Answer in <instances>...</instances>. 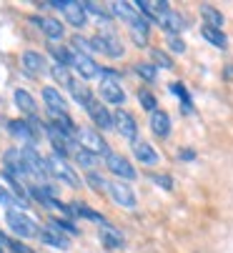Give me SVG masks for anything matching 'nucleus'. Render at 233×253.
Listing matches in <instances>:
<instances>
[{"mask_svg":"<svg viewBox=\"0 0 233 253\" xmlns=\"http://www.w3.org/2000/svg\"><path fill=\"white\" fill-rule=\"evenodd\" d=\"M5 223L10 228V233H15L18 238H41L43 228L38 226L33 218H28L25 213H20L18 208H8L5 211Z\"/></svg>","mask_w":233,"mask_h":253,"instance_id":"nucleus-1","label":"nucleus"},{"mask_svg":"<svg viewBox=\"0 0 233 253\" xmlns=\"http://www.w3.org/2000/svg\"><path fill=\"white\" fill-rule=\"evenodd\" d=\"M155 23L161 25V30L168 35V38H178V33L186 25L181 13H176L168 3H155Z\"/></svg>","mask_w":233,"mask_h":253,"instance_id":"nucleus-2","label":"nucleus"},{"mask_svg":"<svg viewBox=\"0 0 233 253\" xmlns=\"http://www.w3.org/2000/svg\"><path fill=\"white\" fill-rule=\"evenodd\" d=\"M75 135H78V143H81V148H86V151H91V153H95V156H103V158L110 153L108 143H105V138L98 133V128L81 126V128L75 130Z\"/></svg>","mask_w":233,"mask_h":253,"instance_id":"nucleus-3","label":"nucleus"},{"mask_svg":"<svg viewBox=\"0 0 233 253\" xmlns=\"http://www.w3.org/2000/svg\"><path fill=\"white\" fill-rule=\"evenodd\" d=\"M105 168L118 178V180H136L138 178V170H136V166L123 156V153H115V151H110L108 156H105Z\"/></svg>","mask_w":233,"mask_h":253,"instance_id":"nucleus-4","label":"nucleus"},{"mask_svg":"<svg viewBox=\"0 0 233 253\" xmlns=\"http://www.w3.org/2000/svg\"><path fill=\"white\" fill-rule=\"evenodd\" d=\"M48 163H50V173H53L58 180L68 183L70 188H81V178L75 175L73 166H70V163H68L63 156H58V153H50V156H48Z\"/></svg>","mask_w":233,"mask_h":253,"instance_id":"nucleus-5","label":"nucleus"},{"mask_svg":"<svg viewBox=\"0 0 233 253\" xmlns=\"http://www.w3.org/2000/svg\"><path fill=\"white\" fill-rule=\"evenodd\" d=\"M93 43V50L100 53V55H108L113 60H121L126 55V48L121 43V38H115V35H93L91 38Z\"/></svg>","mask_w":233,"mask_h":253,"instance_id":"nucleus-6","label":"nucleus"},{"mask_svg":"<svg viewBox=\"0 0 233 253\" xmlns=\"http://www.w3.org/2000/svg\"><path fill=\"white\" fill-rule=\"evenodd\" d=\"M113 121H115V133L133 146V143L138 140V123H136V118L126 111V108H118V111H113Z\"/></svg>","mask_w":233,"mask_h":253,"instance_id":"nucleus-7","label":"nucleus"},{"mask_svg":"<svg viewBox=\"0 0 233 253\" xmlns=\"http://www.w3.org/2000/svg\"><path fill=\"white\" fill-rule=\"evenodd\" d=\"M108 196H110V201L118 206V208H128V211H133V208L138 206V198H136L133 188L126 186L123 180H113V183L108 186Z\"/></svg>","mask_w":233,"mask_h":253,"instance_id":"nucleus-8","label":"nucleus"},{"mask_svg":"<svg viewBox=\"0 0 233 253\" xmlns=\"http://www.w3.org/2000/svg\"><path fill=\"white\" fill-rule=\"evenodd\" d=\"M98 95L100 103H110V105H123L126 103V90L121 85V81H113V78H103L98 85Z\"/></svg>","mask_w":233,"mask_h":253,"instance_id":"nucleus-9","label":"nucleus"},{"mask_svg":"<svg viewBox=\"0 0 233 253\" xmlns=\"http://www.w3.org/2000/svg\"><path fill=\"white\" fill-rule=\"evenodd\" d=\"M43 100H46V108H48V113L53 121H60L68 116V105H65V98L60 95V90H55L53 85H46L43 90Z\"/></svg>","mask_w":233,"mask_h":253,"instance_id":"nucleus-10","label":"nucleus"},{"mask_svg":"<svg viewBox=\"0 0 233 253\" xmlns=\"http://www.w3.org/2000/svg\"><path fill=\"white\" fill-rule=\"evenodd\" d=\"M50 8L63 10L65 20H68L73 28H78V30H81V28L86 25V20H88V15H86V5H83V3H50Z\"/></svg>","mask_w":233,"mask_h":253,"instance_id":"nucleus-11","label":"nucleus"},{"mask_svg":"<svg viewBox=\"0 0 233 253\" xmlns=\"http://www.w3.org/2000/svg\"><path fill=\"white\" fill-rule=\"evenodd\" d=\"M88 116H91V121L95 123V128H100V130H113L115 128V121H113V113L105 108V103H100V100H93L88 108Z\"/></svg>","mask_w":233,"mask_h":253,"instance_id":"nucleus-12","label":"nucleus"},{"mask_svg":"<svg viewBox=\"0 0 233 253\" xmlns=\"http://www.w3.org/2000/svg\"><path fill=\"white\" fill-rule=\"evenodd\" d=\"M75 53V50H73ZM73 68L78 70V76H81L83 81H93V78H100L103 76V68L93 60V58H88V55H73Z\"/></svg>","mask_w":233,"mask_h":253,"instance_id":"nucleus-13","label":"nucleus"},{"mask_svg":"<svg viewBox=\"0 0 233 253\" xmlns=\"http://www.w3.org/2000/svg\"><path fill=\"white\" fill-rule=\"evenodd\" d=\"M133 156H136V161H138L140 166H158V163H161L158 151H155L150 143L143 140V138H138V140L133 143Z\"/></svg>","mask_w":233,"mask_h":253,"instance_id":"nucleus-14","label":"nucleus"},{"mask_svg":"<svg viewBox=\"0 0 233 253\" xmlns=\"http://www.w3.org/2000/svg\"><path fill=\"white\" fill-rule=\"evenodd\" d=\"M150 130H153V135H158V138H171V130H173V123H171V116L166 113V111H153L150 113Z\"/></svg>","mask_w":233,"mask_h":253,"instance_id":"nucleus-15","label":"nucleus"},{"mask_svg":"<svg viewBox=\"0 0 233 253\" xmlns=\"http://www.w3.org/2000/svg\"><path fill=\"white\" fill-rule=\"evenodd\" d=\"M8 130H10V135L15 138V140H20L25 148H33L35 146V133H33V128L25 123V121H10L8 123Z\"/></svg>","mask_w":233,"mask_h":253,"instance_id":"nucleus-16","label":"nucleus"},{"mask_svg":"<svg viewBox=\"0 0 233 253\" xmlns=\"http://www.w3.org/2000/svg\"><path fill=\"white\" fill-rule=\"evenodd\" d=\"M108 10H110L115 18L126 20V23H128V28L143 18L140 13H136V5H131V3H118V0H113V3H108Z\"/></svg>","mask_w":233,"mask_h":253,"instance_id":"nucleus-17","label":"nucleus"},{"mask_svg":"<svg viewBox=\"0 0 233 253\" xmlns=\"http://www.w3.org/2000/svg\"><path fill=\"white\" fill-rule=\"evenodd\" d=\"M20 63H23V68H25V73H28V76L46 73V68H48L43 53H38V50H25L23 58H20Z\"/></svg>","mask_w":233,"mask_h":253,"instance_id":"nucleus-18","label":"nucleus"},{"mask_svg":"<svg viewBox=\"0 0 233 253\" xmlns=\"http://www.w3.org/2000/svg\"><path fill=\"white\" fill-rule=\"evenodd\" d=\"M38 25H41V30L46 33V38L50 43H58V41L65 38V25L58 18H41V20H38Z\"/></svg>","mask_w":233,"mask_h":253,"instance_id":"nucleus-19","label":"nucleus"},{"mask_svg":"<svg viewBox=\"0 0 233 253\" xmlns=\"http://www.w3.org/2000/svg\"><path fill=\"white\" fill-rule=\"evenodd\" d=\"M128 30H131V41L136 43V48H148V43H150V25H148L145 18L133 23Z\"/></svg>","mask_w":233,"mask_h":253,"instance_id":"nucleus-20","label":"nucleus"},{"mask_svg":"<svg viewBox=\"0 0 233 253\" xmlns=\"http://www.w3.org/2000/svg\"><path fill=\"white\" fill-rule=\"evenodd\" d=\"M13 98H15V105L20 108L23 113H28V116H35V111H38V103H35V98L25 90V88H15L13 90Z\"/></svg>","mask_w":233,"mask_h":253,"instance_id":"nucleus-21","label":"nucleus"},{"mask_svg":"<svg viewBox=\"0 0 233 253\" xmlns=\"http://www.w3.org/2000/svg\"><path fill=\"white\" fill-rule=\"evenodd\" d=\"M68 90H70L73 100H75V103H81L83 108H88V105L93 103V93H91V88H88L86 83H81V81H73Z\"/></svg>","mask_w":233,"mask_h":253,"instance_id":"nucleus-22","label":"nucleus"},{"mask_svg":"<svg viewBox=\"0 0 233 253\" xmlns=\"http://www.w3.org/2000/svg\"><path fill=\"white\" fill-rule=\"evenodd\" d=\"M201 18H203V23H206L208 28H216V30H221L223 23H226L223 13H221L218 8H213V5H201Z\"/></svg>","mask_w":233,"mask_h":253,"instance_id":"nucleus-23","label":"nucleus"},{"mask_svg":"<svg viewBox=\"0 0 233 253\" xmlns=\"http://www.w3.org/2000/svg\"><path fill=\"white\" fill-rule=\"evenodd\" d=\"M41 241L43 243H48V246H53V248H70V238L65 236V233H58V231H53V228H43V233H41Z\"/></svg>","mask_w":233,"mask_h":253,"instance_id":"nucleus-24","label":"nucleus"},{"mask_svg":"<svg viewBox=\"0 0 233 253\" xmlns=\"http://www.w3.org/2000/svg\"><path fill=\"white\" fill-rule=\"evenodd\" d=\"M48 53L55 58V63H60V65H73V50L70 48H65V45H58V43H50L48 45Z\"/></svg>","mask_w":233,"mask_h":253,"instance_id":"nucleus-25","label":"nucleus"},{"mask_svg":"<svg viewBox=\"0 0 233 253\" xmlns=\"http://www.w3.org/2000/svg\"><path fill=\"white\" fill-rule=\"evenodd\" d=\"M203 38H206L208 43H213L216 48H226V45H228L226 33H221V30H216V28H208V25H203Z\"/></svg>","mask_w":233,"mask_h":253,"instance_id":"nucleus-26","label":"nucleus"},{"mask_svg":"<svg viewBox=\"0 0 233 253\" xmlns=\"http://www.w3.org/2000/svg\"><path fill=\"white\" fill-rule=\"evenodd\" d=\"M95 161H98V156H95V153H91V151H86V148H81V146L75 148V163L81 166V168H88V170H93Z\"/></svg>","mask_w":233,"mask_h":253,"instance_id":"nucleus-27","label":"nucleus"},{"mask_svg":"<svg viewBox=\"0 0 233 253\" xmlns=\"http://www.w3.org/2000/svg\"><path fill=\"white\" fill-rule=\"evenodd\" d=\"M73 48H75V53L78 55H88V58H93L95 55V50H93V43L88 41V38H83V35H73Z\"/></svg>","mask_w":233,"mask_h":253,"instance_id":"nucleus-28","label":"nucleus"},{"mask_svg":"<svg viewBox=\"0 0 233 253\" xmlns=\"http://www.w3.org/2000/svg\"><path fill=\"white\" fill-rule=\"evenodd\" d=\"M136 73H138L145 83H155V81H158V68H155L153 63H138V65H136Z\"/></svg>","mask_w":233,"mask_h":253,"instance_id":"nucleus-29","label":"nucleus"},{"mask_svg":"<svg viewBox=\"0 0 233 253\" xmlns=\"http://www.w3.org/2000/svg\"><path fill=\"white\" fill-rule=\"evenodd\" d=\"M86 180H88V186H91L95 193H100V191L108 193V186H110V183H108V180H105L98 170H88V173H86Z\"/></svg>","mask_w":233,"mask_h":253,"instance_id":"nucleus-30","label":"nucleus"},{"mask_svg":"<svg viewBox=\"0 0 233 253\" xmlns=\"http://www.w3.org/2000/svg\"><path fill=\"white\" fill-rule=\"evenodd\" d=\"M50 73H53V78L63 85V88H70V83H73V78H70V73H68V65H60V63H53V68H50Z\"/></svg>","mask_w":233,"mask_h":253,"instance_id":"nucleus-31","label":"nucleus"},{"mask_svg":"<svg viewBox=\"0 0 233 253\" xmlns=\"http://www.w3.org/2000/svg\"><path fill=\"white\" fill-rule=\"evenodd\" d=\"M103 243H105L108 248H118V246H123V236H121V231H115L113 226H105Z\"/></svg>","mask_w":233,"mask_h":253,"instance_id":"nucleus-32","label":"nucleus"},{"mask_svg":"<svg viewBox=\"0 0 233 253\" xmlns=\"http://www.w3.org/2000/svg\"><path fill=\"white\" fill-rule=\"evenodd\" d=\"M138 103H140V105L145 108L148 113L158 111V100H155V95H153L150 90H145V88H143V90H138Z\"/></svg>","mask_w":233,"mask_h":253,"instance_id":"nucleus-33","label":"nucleus"},{"mask_svg":"<svg viewBox=\"0 0 233 253\" xmlns=\"http://www.w3.org/2000/svg\"><path fill=\"white\" fill-rule=\"evenodd\" d=\"M171 90L181 98V103H183V111L186 113H193V105H190V95H188V90H186V85L183 83H171Z\"/></svg>","mask_w":233,"mask_h":253,"instance_id":"nucleus-34","label":"nucleus"},{"mask_svg":"<svg viewBox=\"0 0 233 253\" xmlns=\"http://www.w3.org/2000/svg\"><path fill=\"white\" fill-rule=\"evenodd\" d=\"M150 58H153V63H155V65H161V68H166V70H171V68H173L171 55H168L166 50H161V48H150Z\"/></svg>","mask_w":233,"mask_h":253,"instance_id":"nucleus-35","label":"nucleus"},{"mask_svg":"<svg viewBox=\"0 0 233 253\" xmlns=\"http://www.w3.org/2000/svg\"><path fill=\"white\" fill-rule=\"evenodd\" d=\"M150 180H155V183H158L161 188H166V191L173 188V178L168 173H150Z\"/></svg>","mask_w":233,"mask_h":253,"instance_id":"nucleus-36","label":"nucleus"},{"mask_svg":"<svg viewBox=\"0 0 233 253\" xmlns=\"http://www.w3.org/2000/svg\"><path fill=\"white\" fill-rule=\"evenodd\" d=\"M18 198H15V193H10L8 188H3V186H0V203H3V206H10V203H15Z\"/></svg>","mask_w":233,"mask_h":253,"instance_id":"nucleus-37","label":"nucleus"},{"mask_svg":"<svg viewBox=\"0 0 233 253\" xmlns=\"http://www.w3.org/2000/svg\"><path fill=\"white\" fill-rule=\"evenodd\" d=\"M168 48H171L173 53H178V55L186 53V43H183L181 38H168Z\"/></svg>","mask_w":233,"mask_h":253,"instance_id":"nucleus-38","label":"nucleus"},{"mask_svg":"<svg viewBox=\"0 0 233 253\" xmlns=\"http://www.w3.org/2000/svg\"><path fill=\"white\" fill-rule=\"evenodd\" d=\"M8 248H10V251H15V253H35L33 248H28V246H25V243H20V241H10V243H8Z\"/></svg>","mask_w":233,"mask_h":253,"instance_id":"nucleus-39","label":"nucleus"},{"mask_svg":"<svg viewBox=\"0 0 233 253\" xmlns=\"http://www.w3.org/2000/svg\"><path fill=\"white\" fill-rule=\"evenodd\" d=\"M178 158H181V161H193L196 156H193V151H190V148H183V151H178Z\"/></svg>","mask_w":233,"mask_h":253,"instance_id":"nucleus-40","label":"nucleus"},{"mask_svg":"<svg viewBox=\"0 0 233 253\" xmlns=\"http://www.w3.org/2000/svg\"><path fill=\"white\" fill-rule=\"evenodd\" d=\"M0 253H3V248H0Z\"/></svg>","mask_w":233,"mask_h":253,"instance_id":"nucleus-41","label":"nucleus"}]
</instances>
